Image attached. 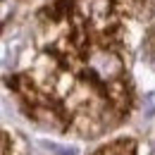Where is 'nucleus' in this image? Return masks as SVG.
I'll list each match as a JSON object with an SVG mask.
<instances>
[{
	"label": "nucleus",
	"mask_w": 155,
	"mask_h": 155,
	"mask_svg": "<svg viewBox=\"0 0 155 155\" xmlns=\"http://www.w3.org/2000/svg\"><path fill=\"white\" fill-rule=\"evenodd\" d=\"M48 148H50L53 153H58V155H77L74 150H72V148H62V146H55V143H50Z\"/></svg>",
	"instance_id": "4"
},
{
	"label": "nucleus",
	"mask_w": 155,
	"mask_h": 155,
	"mask_svg": "<svg viewBox=\"0 0 155 155\" xmlns=\"http://www.w3.org/2000/svg\"><path fill=\"white\" fill-rule=\"evenodd\" d=\"M153 112H155V93H148L146 100H143V115L153 117Z\"/></svg>",
	"instance_id": "3"
},
{
	"label": "nucleus",
	"mask_w": 155,
	"mask_h": 155,
	"mask_svg": "<svg viewBox=\"0 0 155 155\" xmlns=\"http://www.w3.org/2000/svg\"><path fill=\"white\" fill-rule=\"evenodd\" d=\"M134 148H131V141H122V143H115V148H107L98 155H131Z\"/></svg>",
	"instance_id": "2"
},
{
	"label": "nucleus",
	"mask_w": 155,
	"mask_h": 155,
	"mask_svg": "<svg viewBox=\"0 0 155 155\" xmlns=\"http://www.w3.org/2000/svg\"><path fill=\"white\" fill-rule=\"evenodd\" d=\"M93 69H96L100 77H115L117 72H119V60L115 55H110V53H98L93 55Z\"/></svg>",
	"instance_id": "1"
}]
</instances>
